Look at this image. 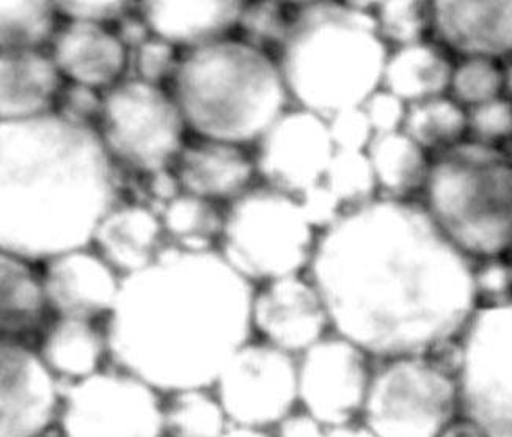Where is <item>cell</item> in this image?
<instances>
[{
	"label": "cell",
	"instance_id": "obj_35",
	"mask_svg": "<svg viewBox=\"0 0 512 437\" xmlns=\"http://www.w3.org/2000/svg\"><path fill=\"white\" fill-rule=\"evenodd\" d=\"M300 2H246L239 29L244 40L272 54L271 49L280 51L291 34Z\"/></svg>",
	"mask_w": 512,
	"mask_h": 437
},
{
	"label": "cell",
	"instance_id": "obj_25",
	"mask_svg": "<svg viewBox=\"0 0 512 437\" xmlns=\"http://www.w3.org/2000/svg\"><path fill=\"white\" fill-rule=\"evenodd\" d=\"M454 63L439 41L390 49L382 87L407 104L448 95Z\"/></svg>",
	"mask_w": 512,
	"mask_h": 437
},
{
	"label": "cell",
	"instance_id": "obj_29",
	"mask_svg": "<svg viewBox=\"0 0 512 437\" xmlns=\"http://www.w3.org/2000/svg\"><path fill=\"white\" fill-rule=\"evenodd\" d=\"M231 423L213 387L167 393L165 437H224Z\"/></svg>",
	"mask_w": 512,
	"mask_h": 437
},
{
	"label": "cell",
	"instance_id": "obj_6",
	"mask_svg": "<svg viewBox=\"0 0 512 437\" xmlns=\"http://www.w3.org/2000/svg\"><path fill=\"white\" fill-rule=\"evenodd\" d=\"M426 213L470 260L512 249V156L464 140L432 156L423 189Z\"/></svg>",
	"mask_w": 512,
	"mask_h": 437
},
{
	"label": "cell",
	"instance_id": "obj_4",
	"mask_svg": "<svg viewBox=\"0 0 512 437\" xmlns=\"http://www.w3.org/2000/svg\"><path fill=\"white\" fill-rule=\"evenodd\" d=\"M376 2H300L277 62L289 100L322 118L362 106L384 81L388 52Z\"/></svg>",
	"mask_w": 512,
	"mask_h": 437
},
{
	"label": "cell",
	"instance_id": "obj_46",
	"mask_svg": "<svg viewBox=\"0 0 512 437\" xmlns=\"http://www.w3.org/2000/svg\"><path fill=\"white\" fill-rule=\"evenodd\" d=\"M326 437H374L362 422L348 423V425L332 426L327 430Z\"/></svg>",
	"mask_w": 512,
	"mask_h": 437
},
{
	"label": "cell",
	"instance_id": "obj_19",
	"mask_svg": "<svg viewBox=\"0 0 512 437\" xmlns=\"http://www.w3.org/2000/svg\"><path fill=\"white\" fill-rule=\"evenodd\" d=\"M173 166L181 191L227 205L252 189L258 177L246 147L202 137L184 145Z\"/></svg>",
	"mask_w": 512,
	"mask_h": 437
},
{
	"label": "cell",
	"instance_id": "obj_14",
	"mask_svg": "<svg viewBox=\"0 0 512 437\" xmlns=\"http://www.w3.org/2000/svg\"><path fill=\"white\" fill-rule=\"evenodd\" d=\"M255 147L261 183L296 199L321 183L337 151L326 118L300 107L288 109Z\"/></svg>",
	"mask_w": 512,
	"mask_h": 437
},
{
	"label": "cell",
	"instance_id": "obj_22",
	"mask_svg": "<svg viewBox=\"0 0 512 437\" xmlns=\"http://www.w3.org/2000/svg\"><path fill=\"white\" fill-rule=\"evenodd\" d=\"M62 73L46 51H0V122L55 112Z\"/></svg>",
	"mask_w": 512,
	"mask_h": 437
},
{
	"label": "cell",
	"instance_id": "obj_9",
	"mask_svg": "<svg viewBox=\"0 0 512 437\" xmlns=\"http://www.w3.org/2000/svg\"><path fill=\"white\" fill-rule=\"evenodd\" d=\"M187 125L172 93L139 79H123L104 92L99 136L107 151L134 172L150 175L173 166Z\"/></svg>",
	"mask_w": 512,
	"mask_h": 437
},
{
	"label": "cell",
	"instance_id": "obj_33",
	"mask_svg": "<svg viewBox=\"0 0 512 437\" xmlns=\"http://www.w3.org/2000/svg\"><path fill=\"white\" fill-rule=\"evenodd\" d=\"M377 34L388 49L404 48L432 35V2L392 0L376 2L373 12Z\"/></svg>",
	"mask_w": 512,
	"mask_h": 437
},
{
	"label": "cell",
	"instance_id": "obj_42",
	"mask_svg": "<svg viewBox=\"0 0 512 437\" xmlns=\"http://www.w3.org/2000/svg\"><path fill=\"white\" fill-rule=\"evenodd\" d=\"M362 107L376 136L403 131L409 104L390 90L384 87L376 90Z\"/></svg>",
	"mask_w": 512,
	"mask_h": 437
},
{
	"label": "cell",
	"instance_id": "obj_18",
	"mask_svg": "<svg viewBox=\"0 0 512 437\" xmlns=\"http://www.w3.org/2000/svg\"><path fill=\"white\" fill-rule=\"evenodd\" d=\"M432 35L461 57H512V2H432Z\"/></svg>",
	"mask_w": 512,
	"mask_h": 437
},
{
	"label": "cell",
	"instance_id": "obj_7",
	"mask_svg": "<svg viewBox=\"0 0 512 437\" xmlns=\"http://www.w3.org/2000/svg\"><path fill=\"white\" fill-rule=\"evenodd\" d=\"M319 233L299 199L258 184L228 203L219 252L255 287L310 268Z\"/></svg>",
	"mask_w": 512,
	"mask_h": 437
},
{
	"label": "cell",
	"instance_id": "obj_37",
	"mask_svg": "<svg viewBox=\"0 0 512 437\" xmlns=\"http://www.w3.org/2000/svg\"><path fill=\"white\" fill-rule=\"evenodd\" d=\"M473 283L480 307L512 301V265L505 257L473 261Z\"/></svg>",
	"mask_w": 512,
	"mask_h": 437
},
{
	"label": "cell",
	"instance_id": "obj_17",
	"mask_svg": "<svg viewBox=\"0 0 512 437\" xmlns=\"http://www.w3.org/2000/svg\"><path fill=\"white\" fill-rule=\"evenodd\" d=\"M41 276L55 316L88 321L109 318L123 282V277L90 246L44 261Z\"/></svg>",
	"mask_w": 512,
	"mask_h": 437
},
{
	"label": "cell",
	"instance_id": "obj_44",
	"mask_svg": "<svg viewBox=\"0 0 512 437\" xmlns=\"http://www.w3.org/2000/svg\"><path fill=\"white\" fill-rule=\"evenodd\" d=\"M115 34L120 38L121 43L126 46L129 52H134L139 49L143 43H147L153 32H151L150 26L147 21L140 15L139 10L129 13L125 18H121L117 24H115Z\"/></svg>",
	"mask_w": 512,
	"mask_h": 437
},
{
	"label": "cell",
	"instance_id": "obj_40",
	"mask_svg": "<svg viewBox=\"0 0 512 437\" xmlns=\"http://www.w3.org/2000/svg\"><path fill=\"white\" fill-rule=\"evenodd\" d=\"M326 120L330 139L337 151L366 153L376 137L362 106L349 107Z\"/></svg>",
	"mask_w": 512,
	"mask_h": 437
},
{
	"label": "cell",
	"instance_id": "obj_28",
	"mask_svg": "<svg viewBox=\"0 0 512 437\" xmlns=\"http://www.w3.org/2000/svg\"><path fill=\"white\" fill-rule=\"evenodd\" d=\"M159 214L170 246L187 252H209L219 247L225 211L217 203L181 192Z\"/></svg>",
	"mask_w": 512,
	"mask_h": 437
},
{
	"label": "cell",
	"instance_id": "obj_36",
	"mask_svg": "<svg viewBox=\"0 0 512 437\" xmlns=\"http://www.w3.org/2000/svg\"><path fill=\"white\" fill-rule=\"evenodd\" d=\"M467 139L502 148L512 140V100L508 95L467 111Z\"/></svg>",
	"mask_w": 512,
	"mask_h": 437
},
{
	"label": "cell",
	"instance_id": "obj_50",
	"mask_svg": "<svg viewBox=\"0 0 512 437\" xmlns=\"http://www.w3.org/2000/svg\"><path fill=\"white\" fill-rule=\"evenodd\" d=\"M43 437H55V436H51V434H46V436H43ZM59 437H62V436H59Z\"/></svg>",
	"mask_w": 512,
	"mask_h": 437
},
{
	"label": "cell",
	"instance_id": "obj_23",
	"mask_svg": "<svg viewBox=\"0 0 512 437\" xmlns=\"http://www.w3.org/2000/svg\"><path fill=\"white\" fill-rule=\"evenodd\" d=\"M246 2L211 0V2H139L137 10L156 37L176 48L194 49L220 38L230 37L241 23Z\"/></svg>",
	"mask_w": 512,
	"mask_h": 437
},
{
	"label": "cell",
	"instance_id": "obj_5",
	"mask_svg": "<svg viewBox=\"0 0 512 437\" xmlns=\"http://www.w3.org/2000/svg\"><path fill=\"white\" fill-rule=\"evenodd\" d=\"M172 95L197 137L249 147L289 107L277 57L225 37L181 54Z\"/></svg>",
	"mask_w": 512,
	"mask_h": 437
},
{
	"label": "cell",
	"instance_id": "obj_2",
	"mask_svg": "<svg viewBox=\"0 0 512 437\" xmlns=\"http://www.w3.org/2000/svg\"><path fill=\"white\" fill-rule=\"evenodd\" d=\"M255 288L217 250L169 244L153 265L121 282L104 326L110 359L165 395L213 387L252 340Z\"/></svg>",
	"mask_w": 512,
	"mask_h": 437
},
{
	"label": "cell",
	"instance_id": "obj_48",
	"mask_svg": "<svg viewBox=\"0 0 512 437\" xmlns=\"http://www.w3.org/2000/svg\"><path fill=\"white\" fill-rule=\"evenodd\" d=\"M503 67H505L506 76V95L512 100V57L503 63Z\"/></svg>",
	"mask_w": 512,
	"mask_h": 437
},
{
	"label": "cell",
	"instance_id": "obj_10",
	"mask_svg": "<svg viewBox=\"0 0 512 437\" xmlns=\"http://www.w3.org/2000/svg\"><path fill=\"white\" fill-rule=\"evenodd\" d=\"M462 412L489 437H512V301L480 307L454 359Z\"/></svg>",
	"mask_w": 512,
	"mask_h": 437
},
{
	"label": "cell",
	"instance_id": "obj_47",
	"mask_svg": "<svg viewBox=\"0 0 512 437\" xmlns=\"http://www.w3.org/2000/svg\"><path fill=\"white\" fill-rule=\"evenodd\" d=\"M224 437H275L272 431L247 428V426L231 425Z\"/></svg>",
	"mask_w": 512,
	"mask_h": 437
},
{
	"label": "cell",
	"instance_id": "obj_21",
	"mask_svg": "<svg viewBox=\"0 0 512 437\" xmlns=\"http://www.w3.org/2000/svg\"><path fill=\"white\" fill-rule=\"evenodd\" d=\"M92 246L125 279L153 265L169 241L153 208L118 203L96 228Z\"/></svg>",
	"mask_w": 512,
	"mask_h": 437
},
{
	"label": "cell",
	"instance_id": "obj_45",
	"mask_svg": "<svg viewBox=\"0 0 512 437\" xmlns=\"http://www.w3.org/2000/svg\"><path fill=\"white\" fill-rule=\"evenodd\" d=\"M440 437H489L486 431L481 428L475 420L470 419L464 412L456 417L450 425L445 428Z\"/></svg>",
	"mask_w": 512,
	"mask_h": 437
},
{
	"label": "cell",
	"instance_id": "obj_24",
	"mask_svg": "<svg viewBox=\"0 0 512 437\" xmlns=\"http://www.w3.org/2000/svg\"><path fill=\"white\" fill-rule=\"evenodd\" d=\"M38 353L66 386L104 370V360L110 357L104 327L99 329L96 321L62 316L44 327Z\"/></svg>",
	"mask_w": 512,
	"mask_h": 437
},
{
	"label": "cell",
	"instance_id": "obj_1",
	"mask_svg": "<svg viewBox=\"0 0 512 437\" xmlns=\"http://www.w3.org/2000/svg\"><path fill=\"white\" fill-rule=\"evenodd\" d=\"M308 276L332 332L374 360L436 356L480 309L473 261L420 202L377 197L319 233Z\"/></svg>",
	"mask_w": 512,
	"mask_h": 437
},
{
	"label": "cell",
	"instance_id": "obj_20",
	"mask_svg": "<svg viewBox=\"0 0 512 437\" xmlns=\"http://www.w3.org/2000/svg\"><path fill=\"white\" fill-rule=\"evenodd\" d=\"M49 48L63 78L101 92L123 81L131 59L114 29L77 21L59 27Z\"/></svg>",
	"mask_w": 512,
	"mask_h": 437
},
{
	"label": "cell",
	"instance_id": "obj_8",
	"mask_svg": "<svg viewBox=\"0 0 512 437\" xmlns=\"http://www.w3.org/2000/svg\"><path fill=\"white\" fill-rule=\"evenodd\" d=\"M379 362L360 419L374 437H440L461 414L456 368L436 356Z\"/></svg>",
	"mask_w": 512,
	"mask_h": 437
},
{
	"label": "cell",
	"instance_id": "obj_49",
	"mask_svg": "<svg viewBox=\"0 0 512 437\" xmlns=\"http://www.w3.org/2000/svg\"><path fill=\"white\" fill-rule=\"evenodd\" d=\"M509 260H511V265H512V249H511V252H509Z\"/></svg>",
	"mask_w": 512,
	"mask_h": 437
},
{
	"label": "cell",
	"instance_id": "obj_30",
	"mask_svg": "<svg viewBox=\"0 0 512 437\" xmlns=\"http://www.w3.org/2000/svg\"><path fill=\"white\" fill-rule=\"evenodd\" d=\"M403 131L432 158L467 140V111L450 95L418 101L409 104Z\"/></svg>",
	"mask_w": 512,
	"mask_h": 437
},
{
	"label": "cell",
	"instance_id": "obj_41",
	"mask_svg": "<svg viewBox=\"0 0 512 437\" xmlns=\"http://www.w3.org/2000/svg\"><path fill=\"white\" fill-rule=\"evenodd\" d=\"M134 2L123 0H62L55 2L57 12L66 21L112 26L136 10Z\"/></svg>",
	"mask_w": 512,
	"mask_h": 437
},
{
	"label": "cell",
	"instance_id": "obj_43",
	"mask_svg": "<svg viewBox=\"0 0 512 437\" xmlns=\"http://www.w3.org/2000/svg\"><path fill=\"white\" fill-rule=\"evenodd\" d=\"M327 430L326 425L299 408L278 423L272 433L275 437H326Z\"/></svg>",
	"mask_w": 512,
	"mask_h": 437
},
{
	"label": "cell",
	"instance_id": "obj_32",
	"mask_svg": "<svg viewBox=\"0 0 512 437\" xmlns=\"http://www.w3.org/2000/svg\"><path fill=\"white\" fill-rule=\"evenodd\" d=\"M319 184L326 189L343 216L379 197L370 159L359 151H335Z\"/></svg>",
	"mask_w": 512,
	"mask_h": 437
},
{
	"label": "cell",
	"instance_id": "obj_39",
	"mask_svg": "<svg viewBox=\"0 0 512 437\" xmlns=\"http://www.w3.org/2000/svg\"><path fill=\"white\" fill-rule=\"evenodd\" d=\"M104 109V92L88 85L68 82L63 85L59 100L55 104V114L76 125L96 128L101 123Z\"/></svg>",
	"mask_w": 512,
	"mask_h": 437
},
{
	"label": "cell",
	"instance_id": "obj_27",
	"mask_svg": "<svg viewBox=\"0 0 512 437\" xmlns=\"http://www.w3.org/2000/svg\"><path fill=\"white\" fill-rule=\"evenodd\" d=\"M376 178L379 197L414 200L423 194L431 155L404 131L376 136L366 151Z\"/></svg>",
	"mask_w": 512,
	"mask_h": 437
},
{
	"label": "cell",
	"instance_id": "obj_34",
	"mask_svg": "<svg viewBox=\"0 0 512 437\" xmlns=\"http://www.w3.org/2000/svg\"><path fill=\"white\" fill-rule=\"evenodd\" d=\"M448 95L465 111L506 95L503 63L484 57H461L454 63Z\"/></svg>",
	"mask_w": 512,
	"mask_h": 437
},
{
	"label": "cell",
	"instance_id": "obj_26",
	"mask_svg": "<svg viewBox=\"0 0 512 437\" xmlns=\"http://www.w3.org/2000/svg\"><path fill=\"white\" fill-rule=\"evenodd\" d=\"M35 263L2 254L0 258V329L2 338L19 340L43 329L49 309L43 276L33 268Z\"/></svg>",
	"mask_w": 512,
	"mask_h": 437
},
{
	"label": "cell",
	"instance_id": "obj_31",
	"mask_svg": "<svg viewBox=\"0 0 512 437\" xmlns=\"http://www.w3.org/2000/svg\"><path fill=\"white\" fill-rule=\"evenodd\" d=\"M59 16L48 0H0V51H44L59 30Z\"/></svg>",
	"mask_w": 512,
	"mask_h": 437
},
{
	"label": "cell",
	"instance_id": "obj_12",
	"mask_svg": "<svg viewBox=\"0 0 512 437\" xmlns=\"http://www.w3.org/2000/svg\"><path fill=\"white\" fill-rule=\"evenodd\" d=\"M213 390L231 425L272 431L299 409L297 357L250 340L222 368Z\"/></svg>",
	"mask_w": 512,
	"mask_h": 437
},
{
	"label": "cell",
	"instance_id": "obj_3",
	"mask_svg": "<svg viewBox=\"0 0 512 437\" xmlns=\"http://www.w3.org/2000/svg\"><path fill=\"white\" fill-rule=\"evenodd\" d=\"M115 161L98 129L59 114L0 122V249L30 263L92 246L117 203Z\"/></svg>",
	"mask_w": 512,
	"mask_h": 437
},
{
	"label": "cell",
	"instance_id": "obj_38",
	"mask_svg": "<svg viewBox=\"0 0 512 437\" xmlns=\"http://www.w3.org/2000/svg\"><path fill=\"white\" fill-rule=\"evenodd\" d=\"M131 54L136 79L159 87L162 82L173 79L181 59L176 46L156 35Z\"/></svg>",
	"mask_w": 512,
	"mask_h": 437
},
{
	"label": "cell",
	"instance_id": "obj_16",
	"mask_svg": "<svg viewBox=\"0 0 512 437\" xmlns=\"http://www.w3.org/2000/svg\"><path fill=\"white\" fill-rule=\"evenodd\" d=\"M252 324L263 342L296 357L332 332L326 302L307 272L258 285Z\"/></svg>",
	"mask_w": 512,
	"mask_h": 437
},
{
	"label": "cell",
	"instance_id": "obj_15",
	"mask_svg": "<svg viewBox=\"0 0 512 437\" xmlns=\"http://www.w3.org/2000/svg\"><path fill=\"white\" fill-rule=\"evenodd\" d=\"M0 437H43L59 423L63 390L38 349L2 338Z\"/></svg>",
	"mask_w": 512,
	"mask_h": 437
},
{
	"label": "cell",
	"instance_id": "obj_13",
	"mask_svg": "<svg viewBox=\"0 0 512 437\" xmlns=\"http://www.w3.org/2000/svg\"><path fill=\"white\" fill-rule=\"evenodd\" d=\"M373 360L348 338L330 332L297 357L299 408L327 428L362 419Z\"/></svg>",
	"mask_w": 512,
	"mask_h": 437
},
{
	"label": "cell",
	"instance_id": "obj_11",
	"mask_svg": "<svg viewBox=\"0 0 512 437\" xmlns=\"http://www.w3.org/2000/svg\"><path fill=\"white\" fill-rule=\"evenodd\" d=\"M62 437H165L156 387L114 365L63 390Z\"/></svg>",
	"mask_w": 512,
	"mask_h": 437
}]
</instances>
